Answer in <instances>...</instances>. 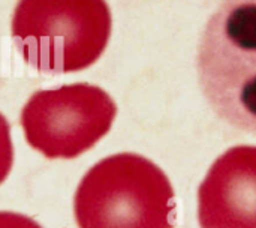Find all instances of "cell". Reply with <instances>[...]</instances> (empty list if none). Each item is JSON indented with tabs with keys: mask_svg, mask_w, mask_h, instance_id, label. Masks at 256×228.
Instances as JSON below:
<instances>
[{
	"mask_svg": "<svg viewBox=\"0 0 256 228\" xmlns=\"http://www.w3.org/2000/svg\"><path fill=\"white\" fill-rule=\"evenodd\" d=\"M0 228H42L34 219L15 212H0Z\"/></svg>",
	"mask_w": 256,
	"mask_h": 228,
	"instance_id": "7",
	"label": "cell"
},
{
	"mask_svg": "<svg viewBox=\"0 0 256 228\" xmlns=\"http://www.w3.org/2000/svg\"><path fill=\"white\" fill-rule=\"evenodd\" d=\"M74 213L80 228H174L176 195L154 162L136 153H117L84 174Z\"/></svg>",
	"mask_w": 256,
	"mask_h": 228,
	"instance_id": "2",
	"label": "cell"
},
{
	"mask_svg": "<svg viewBox=\"0 0 256 228\" xmlns=\"http://www.w3.org/2000/svg\"><path fill=\"white\" fill-rule=\"evenodd\" d=\"M201 228H256V146L220 155L198 189Z\"/></svg>",
	"mask_w": 256,
	"mask_h": 228,
	"instance_id": "5",
	"label": "cell"
},
{
	"mask_svg": "<svg viewBox=\"0 0 256 228\" xmlns=\"http://www.w3.org/2000/svg\"><path fill=\"white\" fill-rule=\"evenodd\" d=\"M201 90L228 125L256 135V0H224L196 59Z\"/></svg>",
	"mask_w": 256,
	"mask_h": 228,
	"instance_id": "1",
	"label": "cell"
},
{
	"mask_svg": "<svg viewBox=\"0 0 256 228\" xmlns=\"http://www.w3.org/2000/svg\"><path fill=\"white\" fill-rule=\"evenodd\" d=\"M117 105L100 87L76 83L30 96L21 111L27 143L50 159H72L104 138Z\"/></svg>",
	"mask_w": 256,
	"mask_h": 228,
	"instance_id": "4",
	"label": "cell"
},
{
	"mask_svg": "<svg viewBox=\"0 0 256 228\" xmlns=\"http://www.w3.org/2000/svg\"><path fill=\"white\" fill-rule=\"evenodd\" d=\"M14 164V146L10 128L6 117L0 113V185L6 180Z\"/></svg>",
	"mask_w": 256,
	"mask_h": 228,
	"instance_id": "6",
	"label": "cell"
},
{
	"mask_svg": "<svg viewBox=\"0 0 256 228\" xmlns=\"http://www.w3.org/2000/svg\"><path fill=\"white\" fill-rule=\"evenodd\" d=\"M111 36L105 0H20L12 38L22 59L40 72L69 74L92 66Z\"/></svg>",
	"mask_w": 256,
	"mask_h": 228,
	"instance_id": "3",
	"label": "cell"
}]
</instances>
